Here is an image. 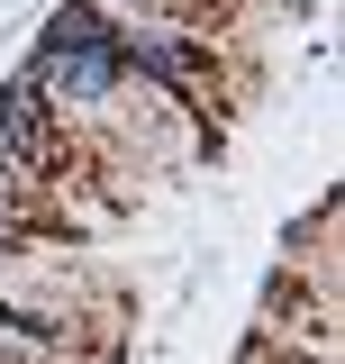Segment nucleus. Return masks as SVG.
I'll return each mask as SVG.
<instances>
[{
  "mask_svg": "<svg viewBox=\"0 0 345 364\" xmlns=\"http://www.w3.org/2000/svg\"><path fill=\"white\" fill-rule=\"evenodd\" d=\"M0 255H18V237H9V228H0Z\"/></svg>",
  "mask_w": 345,
  "mask_h": 364,
  "instance_id": "5",
  "label": "nucleus"
},
{
  "mask_svg": "<svg viewBox=\"0 0 345 364\" xmlns=\"http://www.w3.org/2000/svg\"><path fill=\"white\" fill-rule=\"evenodd\" d=\"M119 64H128V82H146L172 109H209L218 91V46L182 18H119Z\"/></svg>",
  "mask_w": 345,
  "mask_h": 364,
  "instance_id": "2",
  "label": "nucleus"
},
{
  "mask_svg": "<svg viewBox=\"0 0 345 364\" xmlns=\"http://www.w3.org/2000/svg\"><path fill=\"white\" fill-rule=\"evenodd\" d=\"M18 82L37 91L55 119L119 109V100L136 91V82H128V64H119V18H109V9H91V0H64V9L37 28L28 64H18Z\"/></svg>",
  "mask_w": 345,
  "mask_h": 364,
  "instance_id": "1",
  "label": "nucleus"
},
{
  "mask_svg": "<svg viewBox=\"0 0 345 364\" xmlns=\"http://www.w3.org/2000/svg\"><path fill=\"white\" fill-rule=\"evenodd\" d=\"M0 228H9V237H37V191L18 173H0Z\"/></svg>",
  "mask_w": 345,
  "mask_h": 364,
  "instance_id": "4",
  "label": "nucleus"
},
{
  "mask_svg": "<svg viewBox=\"0 0 345 364\" xmlns=\"http://www.w3.org/2000/svg\"><path fill=\"white\" fill-rule=\"evenodd\" d=\"M0 173H18L28 191H45V182H64L73 173V146H64V119L45 109L37 91L18 82H0Z\"/></svg>",
  "mask_w": 345,
  "mask_h": 364,
  "instance_id": "3",
  "label": "nucleus"
}]
</instances>
